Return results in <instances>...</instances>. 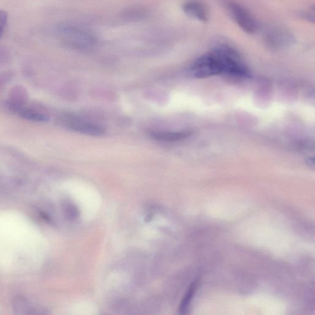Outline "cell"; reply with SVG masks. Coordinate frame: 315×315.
<instances>
[{
	"mask_svg": "<svg viewBox=\"0 0 315 315\" xmlns=\"http://www.w3.org/2000/svg\"><path fill=\"white\" fill-rule=\"evenodd\" d=\"M219 60L222 74L247 79L251 77V72L236 49L228 45L221 44L212 50Z\"/></svg>",
	"mask_w": 315,
	"mask_h": 315,
	"instance_id": "obj_1",
	"label": "cell"
},
{
	"mask_svg": "<svg viewBox=\"0 0 315 315\" xmlns=\"http://www.w3.org/2000/svg\"><path fill=\"white\" fill-rule=\"evenodd\" d=\"M62 41L72 48L87 51L96 46L97 39L89 30L76 25H63L59 29Z\"/></svg>",
	"mask_w": 315,
	"mask_h": 315,
	"instance_id": "obj_2",
	"label": "cell"
},
{
	"mask_svg": "<svg viewBox=\"0 0 315 315\" xmlns=\"http://www.w3.org/2000/svg\"><path fill=\"white\" fill-rule=\"evenodd\" d=\"M191 73L197 79H205L222 74L221 65L214 52H207L198 57L192 65Z\"/></svg>",
	"mask_w": 315,
	"mask_h": 315,
	"instance_id": "obj_3",
	"label": "cell"
},
{
	"mask_svg": "<svg viewBox=\"0 0 315 315\" xmlns=\"http://www.w3.org/2000/svg\"><path fill=\"white\" fill-rule=\"evenodd\" d=\"M232 18L242 31L247 34H253L258 28L256 19L250 12L238 2L226 1L224 3Z\"/></svg>",
	"mask_w": 315,
	"mask_h": 315,
	"instance_id": "obj_4",
	"label": "cell"
},
{
	"mask_svg": "<svg viewBox=\"0 0 315 315\" xmlns=\"http://www.w3.org/2000/svg\"><path fill=\"white\" fill-rule=\"evenodd\" d=\"M65 124L69 128L89 136H99L103 135L105 130L99 125L83 121L74 117H67L64 119Z\"/></svg>",
	"mask_w": 315,
	"mask_h": 315,
	"instance_id": "obj_5",
	"label": "cell"
},
{
	"mask_svg": "<svg viewBox=\"0 0 315 315\" xmlns=\"http://www.w3.org/2000/svg\"><path fill=\"white\" fill-rule=\"evenodd\" d=\"M265 41L272 48L281 49L291 44L292 37L286 29L276 27L265 34Z\"/></svg>",
	"mask_w": 315,
	"mask_h": 315,
	"instance_id": "obj_6",
	"label": "cell"
},
{
	"mask_svg": "<svg viewBox=\"0 0 315 315\" xmlns=\"http://www.w3.org/2000/svg\"><path fill=\"white\" fill-rule=\"evenodd\" d=\"M183 9L187 16L200 22H207L209 18V10L201 0H187L183 4Z\"/></svg>",
	"mask_w": 315,
	"mask_h": 315,
	"instance_id": "obj_7",
	"label": "cell"
},
{
	"mask_svg": "<svg viewBox=\"0 0 315 315\" xmlns=\"http://www.w3.org/2000/svg\"><path fill=\"white\" fill-rule=\"evenodd\" d=\"M190 135L189 132L152 131L150 136L152 139L162 142H176L186 139Z\"/></svg>",
	"mask_w": 315,
	"mask_h": 315,
	"instance_id": "obj_8",
	"label": "cell"
},
{
	"mask_svg": "<svg viewBox=\"0 0 315 315\" xmlns=\"http://www.w3.org/2000/svg\"><path fill=\"white\" fill-rule=\"evenodd\" d=\"M27 100L26 91L21 87H14L9 97V104L12 108L19 109Z\"/></svg>",
	"mask_w": 315,
	"mask_h": 315,
	"instance_id": "obj_9",
	"label": "cell"
},
{
	"mask_svg": "<svg viewBox=\"0 0 315 315\" xmlns=\"http://www.w3.org/2000/svg\"><path fill=\"white\" fill-rule=\"evenodd\" d=\"M197 280L196 281L192 282L191 286H190L189 288L188 291H187V294H186V296H185L184 299L182 300V303L179 307V311L181 312V314H187L192 297H193L195 292H196L197 286Z\"/></svg>",
	"mask_w": 315,
	"mask_h": 315,
	"instance_id": "obj_10",
	"label": "cell"
},
{
	"mask_svg": "<svg viewBox=\"0 0 315 315\" xmlns=\"http://www.w3.org/2000/svg\"><path fill=\"white\" fill-rule=\"evenodd\" d=\"M20 115L24 118L34 121H44L47 119L46 115L34 109H22Z\"/></svg>",
	"mask_w": 315,
	"mask_h": 315,
	"instance_id": "obj_11",
	"label": "cell"
},
{
	"mask_svg": "<svg viewBox=\"0 0 315 315\" xmlns=\"http://www.w3.org/2000/svg\"><path fill=\"white\" fill-rule=\"evenodd\" d=\"M7 18V14L4 11L0 9V39L1 38L2 35L4 34L5 27L6 26Z\"/></svg>",
	"mask_w": 315,
	"mask_h": 315,
	"instance_id": "obj_12",
	"label": "cell"
}]
</instances>
